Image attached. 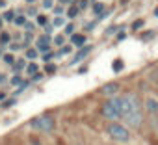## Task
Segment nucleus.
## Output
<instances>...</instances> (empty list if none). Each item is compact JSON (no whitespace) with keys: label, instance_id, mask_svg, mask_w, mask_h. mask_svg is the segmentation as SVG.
Returning <instances> with one entry per match:
<instances>
[{"label":"nucleus","instance_id":"nucleus-1","mask_svg":"<svg viewBox=\"0 0 158 145\" xmlns=\"http://www.w3.org/2000/svg\"><path fill=\"white\" fill-rule=\"evenodd\" d=\"M119 117L128 126H134V128H138L143 123V114H141V104H139L138 95L128 93V95L121 97V112H119Z\"/></svg>","mask_w":158,"mask_h":145},{"label":"nucleus","instance_id":"nucleus-2","mask_svg":"<svg viewBox=\"0 0 158 145\" xmlns=\"http://www.w3.org/2000/svg\"><path fill=\"white\" fill-rule=\"evenodd\" d=\"M106 134L114 139V141H119V143H127L130 139V132L127 126L119 125V123H110L106 126Z\"/></svg>","mask_w":158,"mask_h":145},{"label":"nucleus","instance_id":"nucleus-3","mask_svg":"<svg viewBox=\"0 0 158 145\" xmlns=\"http://www.w3.org/2000/svg\"><path fill=\"white\" fill-rule=\"evenodd\" d=\"M119 112H121V97L112 99V101L104 102V106H102V115L106 119H117Z\"/></svg>","mask_w":158,"mask_h":145},{"label":"nucleus","instance_id":"nucleus-4","mask_svg":"<svg viewBox=\"0 0 158 145\" xmlns=\"http://www.w3.org/2000/svg\"><path fill=\"white\" fill-rule=\"evenodd\" d=\"M30 126L32 128H37L41 132H52L54 130V119L48 117V115H41V117H35L30 121Z\"/></svg>","mask_w":158,"mask_h":145},{"label":"nucleus","instance_id":"nucleus-5","mask_svg":"<svg viewBox=\"0 0 158 145\" xmlns=\"http://www.w3.org/2000/svg\"><path fill=\"white\" fill-rule=\"evenodd\" d=\"M91 48H93L91 45H86V47H82L80 50L76 52V56H74V60L71 61V65H74V63H78V61H82V60H84V58H86V56L91 52Z\"/></svg>","mask_w":158,"mask_h":145},{"label":"nucleus","instance_id":"nucleus-6","mask_svg":"<svg viewBox=\"0 0 158 145\" xmlns=\"http://www.w3.org/2000/svg\"><path fill=\"white\" fill-rule=\"evenodd\" d=\"M101 91H102L104 95H115V93L119 91V84H117V82H110V84H104Z\"/></svg>","mask_w":158,"mask_h":145},{"label":"nucleus","instance_id":"nucleus-7","mask_svg":"<svg viewBox=\"0 0 158 145\" xmlns=\"http://www.w3.org/2000/svg\"><path fill=\"white\" fill-rule=\"evenodd\" d=\"M145 110H147L149 114H158V101L149 97V99L145 101Z\"/></svg>","mask_w":158,"mask_h":145},{"label":"nucleus","instance_id":"nucleus-8","mask_svg":"<svg viewBox=\"0 0 158 145\" xmlns=\"http://www.w3.org/2000/svg\"><path fill=\"white\" fill-rule=\"evenodd\" d=\"M48 47H50V37L48 35H41L37 39V48L39 50H48Z\"/></svg>","mask_w":158,"mask_h":145},{"label":"nucleus","instance_id":"nucleus-9","mask_svg":"<svg viewBox=\"0 0 158 145\" xmlns=\"http://www.w3.org/2000/svg\"><path fill=\"white\" fill-rule=\"evenodd\" d=\"M84 43H86V37H84L82 34H73V45H76V47H84Z\"/></svg>","mask_w":158,"mask_h":145},{"label":"nucleus","instance_id":"nucleus-10","mask_svg":"<svg viewBox=\"0 0 158 145\" xmlns=\"http://www.w3.org/2000/svg\"><path fill=\"white\" fill-rule=\"evenodd\" d=\"M112 67H114V71H115V72H119V71L123 69V61H121V60H114Z\"/></svg>","mask_w":158,"mask_h":145},{"label":"nucleus","instance_id":"nucleus-11","mask_svg":"<svg viewBox=\"0 0 158 145\" xmlns=\"http://www.w3.org/2000/svg\"><path fill=\"white\" fill-rule=\"evenodd\" d=\"M26 58L35 60V58H37V50H35V48H28V50H26Z\"/></svg>","mask_w":158,"mask_h":145},{"label":"nucleus","instance_id":"nucleus-12","mask_svg":"<svg viewBox=\"0 0 158 145\" xmlns=\"http://www.w3.org/2000/svg\"><path fill=\"white\" fill-rule=\"evenodd\" d=\"M102 10H104V6H102V4H101V2H99V4H95V6H93V11H95V13H97V15H101V13H102Z\"/></svg>","mask_w":158,"mask_h":145},{"label":"nucleus","instance_id":"nucleus-13","mask_svg":"<svg viewBox=\"0 0 158 145\" xmlns=\"http://www.w3.org/2000/svg\"><path fill=\"white\" fill-rule=\"evenodd\" d=\"M26 71L30 72V75H32V72H34V75H35V72H37V65H35V63H30V65L26 67Z\"/></svg>","mask_w":158,"mask_h":145},{"label":"nucleus","instance_id":"nucleus-14","mask_svg":"<svg viewBox=\"0 0 158 145\" xmlns=\"http://www.w3.org/2000/svg\"><path fill=\"white\" fill-rule=\"evenodd\" d=\"M141 26H143V21H141V19H139V21H134V23H132V30H139Z\"/></svg>","mask_w":158,"mask_h":145},{"label":"nucleus","instance_id":"nucleus-15","mask_svg":"<svg viewBox=\"0 0 158 145\" xmlns=\"http://www.w3.org/2000/svg\"><path fill=\"white\" fill-rule=\"evenodd\" d=\"M13 21H15V24H19V26H21V24H26V19H24L23 15H21V17H15Z\"/></svg>","mask_w":158,"mask_h":145},{"label":"nucleus","instance_id":"nucleus-16","mask_svg":"<svg viewBox=\"0 0 158 145\" xmlns=\"http://www.w3.org/2000/svg\"><path fill=\"white\" fill-rule=\"evenodd\" d=\"M4 19H6V21H13V11H11V10L6 11V13H4Z\"/></svg>","mask_w":158,"mask_h":145},{"label":"nucleus","instance_id":"nucleus-17","mask_svg":"<svg viewBox=\"0 0 158 145\" xmlns=\"http://www.w3.org/2000/svg\"><path fill=\"white\" fill-rule=\"evenodd\" d=\"M15 104V99H10V101H6L4 104H2V108H10V106H13Z\"/></svg>","mask_w":158,"mask_h":145},{"label":"nucleus","instance_id":"nucleus-18","mask_svg":"<svg viewBox=\"0 0 158 145\" xmlns=\"http://www.w3.org/2000/svg\"><path fill=\"white\" fill-rule=\"evenodd\" d=\"M52 4H54L52 0H45V2H43V8H45V10H50V8H52Z\"/></svg>","mask_w":158,"mask_h":145},{"label":"nucleus","instance_id":"nucleus-19","mask_svg":"<svg viewBox=\"0 0 158 145\" xmlns=\"http://www.w3.org/2000/svg\"><path fill=\"white\" fill-rule=\"evenodd\" d=\"M37 23H39V24H45V26H47V17H45V15H39V17H37Z\"/></svg>","mask_w":158,"mask_h":145},{"label":"nucleus","instance_id":"nucleus-20","mask_svg":"<svg viewBox=\"0 0 158 145\" xmlns=\"http://www.w3.org/2000/svg\"><path fill=\"white\" fill-rule=\"evenodd\" d=\"M76 13H78V10H76V8L73 6V8L69 10V17H76Z\"/></svg>","mask_w":158,"mask_h":145},{"label":"nucleus","instance_id":"nucleus-21","mask_svg":"<svg viewBox=\"0 0 158 145\" xmlns=\"http://www.w3.org/2000/svg\"><path fill=\"white\" fill-rule=\"evenodd\" d=\"M4 61H6V63H13V56H11V54H6V56H4Z\"/></svg>","mask_w":158,"mask_h":145},{"label":"nucleus","instance_id":"nucleus-22","mask_svg":"<svg viewBox=\"0 0 158 145\" xmlns=\"http://www.w3.org/2000/svg\"><path fill=\"white\" fill-rule=\"evenodd\" d=\"M54 24H56V26H61V24H63V19H61V17H56V19H54Z\"/></svg>","mask_w":158,"mask_h":145},{"label":"nucleus","instance_id":"nucleus-23","mask_svg":"<svg viewBox=\"0 0 158 145\" xmlns=\"http://www.w3.org/2000/svg\"><path fill=\"white\" fill-rule=\"evenodd\" d=\"M54 41H56V45H63V41H65V39H63V35H58Z\"/></svg>","mask_w":158,"mask_h":145},{"label":"nucleus","instance_id":"nucleus-24","mask_svg":"<svg viewBox=\"0 0 158 145\" xmlns=\"http://www.w3.org/2000/svg\"><path fill=\"white\" fill-rule=\"evenodd\" d=\"M54 71H56V65L48 63V65H47V72H54Z\"/></svg>","mask_w":158,"mask_h":145},{"label":"nucleus","instance_id":"nucleus-25","mask_svg":"<svg viewBox=\"0 0 158 145\" xmlns=\"http://www.w3.org/2000/svg\"><path fill=\"white\" fill-rule=\"evenodd\" d=\"M0 41H4V43H8V41H10V35H8V34H2V35H0Z\"/></svg>","mask_w":158,"mask_h":145},{"label":"nucleus","instance_id":"nucleus-26","mask_svg":"<svg viewBox=\"0 0 158 145\" xmlns=\"http://www.w3.org/2000/svg\"><path fill=\"white\" fill-rule=\"evenodd\" d=\"M73 30H74L73 24H67V26H65V32H67V34H73Z\"/></svg>","mask_w":158,"mask_h":145},{"label":"nucleus","instance_id":"nucleus-27","mask_svg":"<svg viewBox=\"0 0 158 145\" xmlns=\"http://www.w3.org/2000/svg\"><path fill=\"white\" fill-rule=\"evenodd\" d=\"M11 84H15V86L21 84V77H13V78H11Z\"/></svg>","mask_w":158,"mask_h":145},{"label":"nucleus","instance_id":"nucleus-28","mask_svg":"<svg viewBox=\"0 0 158 145\" xmlns=\"http://www.w3.org/2000/svg\"><path fill=\"white\" fill-rule=\"evenodd\" d=\"M69 50H71V48H69V47H63V48H61V52H60V54H67V52H69Z\"/></svg>","mask_w":158,"mask_h":145},{"label":"nucleus","instance_id":"nucleus-29","mask_svg":"<svg viewBox=\"0 0 158 145\" xmlns=\"http://www.w3.org/2000/svg\"><path fill=\"white\" fill-rule=\"evenodd\" d=\"M154 15H156V17H158V8H154Z\"/></svg>","mask_w":158,"mask_h":145},{"label":"nucleus","instance_id":"nucleus-30","mask_svg":"<svg viewBox=\"0 0 158 145\" xmlns=\"http://www.w3.org/2000/svg\"><path fill=\"white\" fill-rule=\"evenodd\" d=\"M0 6H4V0H0Z\"/></svg>","mask_w":158,"mask_h":145},{"label":"nucleus","instance_id":"nucleus-31","mask_svg":"<svg viewBox=\"0 0 158 145\" xmlns=\"http://www.w3.org/2000/svg\"><path fill=\"white\" fill-rule=\"evenodd\" d=\"M26 2H34V0H26Z\"/></svg>","mask_w":158,"mask_h":145},{"label":"nucleus","instance_id":"nucleus-32","mask_svg":"<svg viewBox=\"0 0 158 145\" xmlns=\"http://www.w3.org/2000/svg\"><path fill=\"white\" fill-rule=\"evenodd\" d=\"M0 26H2V19H0Z\"/></svg>","mask_w":158,"mask_h":145}]
</instances>
